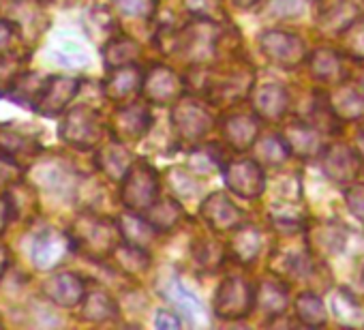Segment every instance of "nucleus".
I'll list each match as a JSON object with an SVG mask.
<instances>
[{
    "instance_id": "e433bc0d",
    "label": "nucleus",
    "mask_w": 364,
    "mask_h": 330,
    "mask_svg": "<svg viewBox=\"0 0 364 330\" xmlns=\"http://www.w3.org/2000/svg\"><path fill=\"white\" fill-rule=\"evenodd\" d=\"M294 307H296V317L304 326H323L326 319H328L323 300L317 294H313V292H302L296 298Z\"/></svg>"
},
{
    "instance_id": "2f4dec72",
    "label": "nucleus",
    "mask_w": 364,
    "mask_h": 330,
    "mask_svg": "<svg viewBox=\"0 0 364 330\" xmlns=\"http://www.w3.org/2000/svg\"><path fill=\"white\" fill-rule=\"evenodd\" d=\"M139 56V46L129 37H112L103 48V63L107 69L133 65Z\"/></svg>"
},
{
    "instance_id": "b1692460",
    "label": "nucleus",
    "mask_w": 364,
    "mask_h": 330,
    "mask_svg": "<svg viewBox=\"0 0 364 330\" xmlns=\"http://www.w3.org/2000/svg\"><path fill=\"white\" fill-rule=\"evenodd\" d=\"M97 165H99V170L109 181H122L127 176L129 168L133 165V156L124 148L122 142L114 139V142L105 144L103 148H99V152H97Z\"/></svg>"
},
{
    "instance_id": "a878e982",
    "label": "nucleus",
    "mask_w": 364,
    "mask_h": 330,
    "mask_svg": "<svg viewBox=\"0 0 364 330\" xmlns=\"http://www.w3.org/2000/svg\"><path fill=\"white\" fill-rule=\"evenodd\" d=\"M163 296L180 315H185L189 321H200L204 317V307H202L200 298L191 289H187L185 285H182V281H178L176 277L165 285Z\"/></svg>"
},
{
    "instance_id": "a19ab883",
    "label": "nucleus",
    "mask_w": 364,
    "mask_h": 330,
    "mask_svg": "<svg viewBox=\"0 0 364 330\" xmlns=\"http://www.w3.org/2000/svg\"><path fill=\"white\" fill-rule=\"evenodd\" d=\"M114 9L133 20H150L156 11L159 0H112Z\"/></svg>"
},
{
    "instance_id": "49530a36",
    "label": "nucleus",
    "mask_w": 364,
    "mask_h": 330,
    "mask_svg": "<svg viewBox=\"0 0 364 330\" xmlns=\"http://www.w3.org/2000/svg\"><path fill=\"white\" fill-rule=\"evenodd\" d=\"M306 0H272L268 5V16L274 18H294L304 11Z\"/></svg>"
},
{
    "instance_id": "3c124183",
    "label": "nucleus",
    "mask_w": 364,
    "mask_h": 330,
    "mask_svg": "<svg viewBox=\"0 0 364 330\" xmlns=\"http://www.w3.org/2000/svg\"><path fill=\"white\" fill-rule=\"evenodd\" d=\"M14 219V206L9 193H0V234L5 232L7 223Z\"/></svg>"
},
{
    "instance_id": "ea45409f",
    "label": "nucleus",
    "mask_w": 364,
    "mask_h": 330,
    "mask_svg": "<svg viewBox=\"0 0 364 330\" xmlns=\"http://www.w3.org/2000/svg\"><path fill=\"white\" fill-rule=\"evenodd\" d=\"M343 50L347 56L355 60H364V20L355 18L343 33H341Z\"/></svg>"
},
{
    "instance_id": "1a4fd4ad",
    "label": "nucleus",
    "mask_w": 364,
    "mask_h": 330,
    "mask_svg": "<svg viewBox=\"0 0 364 330\" xmlns=\"http://www.w3.org/2000/svg\"><path fill=\"white\" fill-rule=\"evenodd\" d=\"M223 181L232 193L242 200H255L266 189L262 163L255 159H232L223 165Z\"/></svg>"
},
{
    "instance_id": "37998d69",
    "label": "nucleus",
    "mask_w": 364,
    "mask_h": 330,
    "mask_svg": "<svg viewBox=\"0 0 364 330\" xmlns=\"http://www.w3.org/2000/svg\"><path fill=\"white\" fill-rule=\"evenodd\" d=\"M221 163V152L215 144H208V146H198L191 154V165L193 170L200 172V174H210L219 168Z\"/></svg>"
},
{
    "instance_id": "6e6552de",
    "label": "nucleus",
    "mask_w": 364,
    "mask_h": 330,
    "mask_svg": "<svg viewBox=\"0 0 364 330\" xmlns=\"http://www.w3.org/2000/svg\"><path fill=\"white\" fill-rule=\"evenodd\" d=\"M257 43L266 60L277 67L294 69L306 60V43L300 35L274 28V31H264Z\"/></svg>"
},
{
    "instance_id": "5fc2aeb1",
    "label": "nucleus",
    "mask_w": 364,
    "mask_h": 330,
    "mask_svg": "<svg viewBox=\"0 0 364 330\" xmlns=\"http://www.w3.org/2000/svg\"><path fill=\"white\" fill-rule=\"evenodd\" d=\"M232 3H234L236 7H240V9H251V7H255L257 3H262V0H232Z\"/></svg>"
},
{
    "instance_id": "4d7b16f0",
    "label": "nucleus",
    "mask_w": 364,
    "mask_h": 330,
    "mask_svg": "<svg viewBox=\"0 0 364 330\" xmlns=\"http://www.w3.org/2000/svg\"><path fill=\"white\" fill-rule=\"evenodd\" d=\"M355 86L364 92V69H362V71H360V75L355 78Z\"/></svg>"
},
{
    "instance_id": "f3484780",
    "label": "nucleus",
    "mask_w": 364,
    "mask_h": 330,
    "mask_svg": "<svg viewBox=\"0 0 364 330\" xmlns=\"http://www.w3.org/2000/svg\"><path fill=\"white\" fill-rule=\"evenodd\" d=\"M251 103H253V112L262 120L279 122L289 110V92L285 90V86L268 82L251 92Z\"/></svg>"
},
{
    "instance_id": "4468645a",
    "label": "nucleus",
    "mask_w": 364,
    "mask_h": 330,
    "mask_svg": "<svg viewBox=\"0 0 364 330\" xmlns=\"http://www.w3.org/2000/svg\"><path fill=\"white\" fill-rule=\"evenodd\" d=\"M259 127H262V118L253 112V114H230L223 118L221 124V133L225 144L234 150V152H245L251 150L259 137Z\"/></svg>"
},
{
    "instance_id": "72a5a7b5",
    "label": "nucleus",
    "mask_w": 364,
    "mask_h": 330,
    "mask_svg": "<svg viewBox=\"0 0 364 330\" xmlns=\"http://www.w3.org/2000/svg\"><path fill=\"white\" fill-rule=\"evenodd\" d=\"M330 311L345 326H362L364 324V309H362V304L353 298V294H349L345 289H338V292L332 294Z\"/></svg>"
},
{
    "instance_id": "7ed1b4c3",
    "label": "nucleus",
    "mask_w": 364,
    "mask_h": 330,
    "mask_svg": "<svg viewBox=\"0 0 364 330\" xmlns=\"http://www.w3.org/2000/svg\"><path fill=\"white\" fill-rule=\"evenodd\" d=\"M171 127L180 142L198 146L215 127V116L204 101L182 97L171 105Z\"/></svg>"
},
{
    "instance_id": "8fccbe9b",
    "label": "nucleus",
    "mask_w": 364,
    "mask_h": 330,
    "mask_svg": "<svg viewBox=\"0 0 364 330\" xmlns=\"http://www.w3.org/2000/svg\"><path fill=\"white\" fill-rule=\"evenodd\" d=\"M154 326L161 330H178L180 328V317L169 311H156L154 315Z\"/></svg>"
},
{
    "instance_id": "c756f323",
    "label": "nucleus",
    "mask_w": 364,
    "mask_h": 330,
    "mask_svg": "<svg viewBox=\"0 0 364 330\" xmlns=\"http://www.w3.org/2000/svg\"><path fill=\"white\" fill-rule=\"evenodd\" d=\"M112 260L116 262V266L131 275V277H137V275H144L148 268H150V255L146 249L141 247H135L131 243H120L114 253H112Z\"/></svg>"
},
{
    "instance_id": "c9c22d12",
    "label": "nucleus",
    "mask_w": 364,
    "mask_h": 330,
    "mask_svg": "<svg viewBox=\"0 0 364 330\" xmlns=\"http://www.w3.org/2000/svg\"><path fill=\"white\" fill-rule=\"evenodd\" d=\"M253 148H255V159L262 165H272V168L285 163L287 156L291 154L287 144H285V139L281 137V133L279 135L270 133V135H264V137L259 135Z\"/></svg>"
},
{
    "instance_id": "6ab92c4d",
    "label": "nucleus",
    "mask_w": 364,
    "mask_h": 330,
    "mask_svg": "<svg viewBox=\"0 0 364 330\" xmlns=\"http://www.w3.org/2000/svg\"><path fill=\"white\" fill-rule=\"evenodd\" d=\"M43 294L48 300H52L58 307H77L84 296H86V287L80 275L75 272H58L54 277H50L43 283Z\"/></svg>"
},
{
    "instance_id": "dca6fc26",
    "label": "nucleus",
    "mask_w": 364,
    "mask_h": 330,
    "mask_svg": "<svg viewBox=\"0 0 364 330\" xmlns=\"http://www.w3.org/2000/svg\"><path fill=\"white\" fill-rule=\"evenodd\" d=\"M281 137L285 139L289 152L294 156L300 159H313L319 156L323 150V142H321V133L313 122H304V120H294L289 124L283 127Z\"/></svg>"
},
{
    "instance_id": "473e14b6",
    "label": "nucleus",
    "mask_w": 364,
    "mask_h": 330,
    "mask_svg": "<svg viewBox=\"0 0 364 330\" xmlns=\"http://www.w3.org/2000/svg\"><path fill=\"white\" fill-rule=\"evenodd\" d=\"M82 317L88 321H109L118 317V304L107 292H90L82 300Z\"/></svg>"
},
{
    "instance_id": "79ce46f5",
    "label": "nucleus",
    "mask_w": 364,
    "mask_h": 330,
    "mask_svg": "<svg viewBox=\"0 0 364 330\" xmlns=\"http://www.w3.org/2000/svg\"><path fill=\"white\" fill-rule=\"evenodd\" d=\"M355 18H358V9L351 3H345V0H343V3H336L332 9H328L323 22H326V28L341 35Z\"/></svg>"
},
{
    "instance_id": "c03bdc74",
    "label": "nucleus",
    "mask_w": 364,
    "mask_h": 330,
    "mask_svg": "<svg viewBox=\"0 0 364 330\" xmlns=\"http://www.w3.org/2000/svg\"><path fill=\"white\" fill-rule=\"evenodd\" d=\"M54 60L63 67H84L88 63V56L84 52V48H80L73 41H65L58 50H54Z\"/></svg>"
},
{
    "instance_id": "9b49d317",
    "label": "nucleus",
    "mask_w": 364,
    "mask_h": 330,
    "mask_svg": "<svg viewBox=\"0 0 364 330\" xmlns=\"http://www.w3.org/2000/svg\"><path fill=\"white\" fill-rule=\"evenodd\" d=\"M319 163L323 174L338 185H351L358 181V176L362 174L364 161L358 154V150L345 146V144H330L323 146L321 154H319Z\"/></svg>"
},
{
    "instance_id": "393cba45",
    "label": "nucleus",
    "mask_w": 364,
    "mask_h": 330,
    "mask_svg": "<svg viewBox=\"0 0 364 330\" xmlns=\"http://www.w3.org/2000/svg\"><path fill=\"white\" fill-rule=\"evenodd\" d=\"M262 245H264V238H262V232L255 225H238L234 230L230 251H232V255H234V260L238 264L249 266L259 257Z\"/></svg>"
},
{
    "instance_id": "4c0bfd02",
    "label": "nucleus",
    "mask_w": 364,
    "mask_h": 330,
    "mask_svg": "<svg viewBox=\"0 0 364 330\" xmlns=\"http://www.w3.org/2000/svg\"><path fill=\"white\" fill-rule=\"evenodd\" d=\"M167 183H169V189L176 198H196L202 189V185L198 183V179L185 170V168H171L167 170Z\"/></svg>"
},
{
    "instance_id": "a18cd8bd",
    "label": "nucleus",
    "mask_w": 364,
    "mask_h": 330,
    "mask_svg": "<svg viewBox=\"0 0 364 330\" xmlns=\"http://www.w3.org/2000/svg\"><path fill=\"white\" fill-rule=\"evenodd\" d=\"M343 198H345V204L351 211V215L364 223V183H351L345 189Z\"/></svg>"
},
{
    "instance_id": "aec40b11",
    "label": "nucleus",
    "mask_w": 364,
    "mask_h": 330,
    "mask_svg": "<svg viewBox=\"0 0 364 330\" xmlns=\"http://www.w3.org/2000/svg\"><path fill=\"white\" fill-rule=\"evenodd\" d=\"M326 99L332 114L338 120H347V122L364 120V92L358 86L336 84V88L330 95H326Z\"/></svg>"
},
{
    "instance_id": "f03ea898",
    "label": "nucleus",
    "mask_w": 364,
    "mask_h": 330,
    "mask_svg": "<svg viewBox=\"0 0 364 330\" xmlns=\"http://www.w3.org/2000/svg\"><path fill=\"white\" fill-rule=\"evenodd\" d=\"M69 236L73 240V249H80L82 253L95 260L112 257L114 249L122 243L118 221H112L92 213L82 215L75 223L73 234Z\"/></svg>"
},
{
    "instance_id": "4be33fe9",
    "label": "nucleus",
    "mask_w": 364,
    "mask_h": 330,
    "mask_svg": "<svg viewBox=\"0 0 364 330\" xmlns=\"http://www.w3.org/2000/svg\"><path fill=\"white\" fill-rule=\"evenodd\" d=\"M255 307L270 317H279L289 307V289L279 277H266L255 289Z\"/></svg>"
},
{
    "instance_id": "f704fd0d",
    "label": "nucleus",
    "mask_w": 364,
    "mask_h": 330,
    "mask_svg": "<svg viewBox=\"0 0 364 330\" xmlns=\"http://www.w3.org/2000/svg\"><path fill=\"white\" fill-rule=\"evenodd\" d=\"M37 150H39V144L31 135H26V133H22V131L14 129L9 124H0V152H3V154L18 161L20 154L31 156Z\"/></svg>"
},
{
    "instance_id": "09e8293b",
    "label": "nucleus",
    "mask_w": 364,
    "mask_h": 330,
    "mask_svg": "<svg viewBox=\"0 0 364 330\" xmlns=\"http://www.w3.org/2000/svg\"><path fill=\"white\" fill-rule=\"evenodd\" d=\"M20 33V26L11 20H0V54H5L11 43H14V37Z\"/></svg>"
},
{
    "instance_id": "603ef678",
    "label": "nucleus",
    "mask_w": 364,
    "mask_h": 330,
    "mask_svg": "<svg viewBox=\"0 0 364 330\" xmlns=\"http://www.w3.org/2000/svg\"><path fill=\"white\" fill-rule=\"evenodd\" d=\"M353 287H355V292H362L364 294V262L358 268V272L353 275Z\"/></svg>"
},
{
    "instance_id": "5701e85b",
    "label": "nucleus",
    "mask_w": 364,
    "mask_h": 330,
    "mask_svg": "<svg viewBox=\"0 0 364 330\" xmlns=\"http://www.w3.org/2000/svg\"><path fill=\"white\" fill-rule=\"evenodd\" d=\"M309 69L311 75L326 84V86H336L345 80V65L343 56L330 48H319L309 56Z\"/></svg>"
},
{
    "instance_id": "bb28decb",
    "label": "nucleus",
    "mask_w": 364,
    "mask_h": 330,
    "mask_svg": "<svg viewBox=\"0 0 364 330\" xmlns=\"http://www.w3.org/2000/svg\"><path fill=\"white\" fill-rule=\"evenodd\" d=\"M118 228H120L124 243H131L141 249H148L159 234L156 228L146 217H139V213H133V211L118 217Z\"/></svg>"
},
{
    "instance_id": "f8f14e48",
    "label": "nucleus",
    "mask_w": 364,
    "mask_h": 330,
    "mask_svg": "<svg viewBox=\"0 0 364 330\" xmlns=\"http://www.w3.org/2000/svg\"><path fill=\"white\" fill-rule=\"evenodd\" d=\"M150 124H152V114L146 107V103H129L114 112L112 133L114 139L122 144H135L148 133Z\"/></svg>"
},
{
    "instance_id": "13d9d810",
    "label": "nucleus",
    "mask_w": 364,
    "mask_h": 330,
    "mask_svg": "<svg viewBox=\"0 0 364 330\" xmlns=\"http://www.w3.org/2000/svg\"><path fill=\"white\" fill-rule=\"evenodd\" d=\"M0 326H3V324H0Z\"/></svg>"
},
{
    "instance_id": "de8ad7c7",
    "label": "nucleus",
    "mask_w": 364,
    "mask_h": 330,
    "mask_svg": "<svg viewBox=\"0 0 364 330\" xmlns=\"http://www.w3.org/2000/svg\"><path fill=\"white\" fill-rule=\"evenodd\" d=\"M22 174L20 163L0 152V185H14Z\"/></svg>"
},
{
    "instance_id": "6e6d98bb",
    "label": "nucleus",
    "mask_w": 364,
    "mask_h": 330,
    "mask_svg": "<svg viewBox=\"0 0 364 330\" xmlns=\"http://www.w3.org/2000/svg\"><path fill=\"white\" fill-rule=\"evenodd\" d=\"M7 262H9V255H7V251L3 247H0V277H3V272L7 268Z\"/></svg>"
},
{
    "instance_id": "ddd939ff",
    "label": "nucleus",
    "mask_w": 364,
    "mask_h": 330,
    "mask_svg": "<svg viewBox=\"0 0 364 330\" xmlns=\"http://www.w3.org/2000/svg\"><path fill=\"white\" fill-rule=\"evenodd\" d=\"M204 221L208 223V228L213 232H234L238 225H242L245 221V213L230 200L228 193L223 191H215L210 193L204 202H202V208H200Z\"/></svg>"
},
{
    "instance_id": "0eeeda50",
    "label": "nucleus",
    "mask_w": 364,
    "mask_h": 330,
    "mask_svg": "<svg viewBox=\"0 0 364 330\" xmlns=\"http://www.w3.org/2000/svg\"><path fill=\"white\" fill-rule=\"evenodd\" d=\"M255 309V289L242 277H228L215 294V315L228 321L242 319Z\"/></svg>"
},
{
    "instance_id": "412c9836",
    "label": "nucleus",
    "mask_w": 364,
    "mask_h": 330,
    "mask_svg": "<svg viewBox=\"0 0 364 330\" xmlns=\"http://www.w3.org/2000/svg\"><path fill=\"white\" fill-rule=\"evenodd\" d=\"M141 82H144V73L135 65H124V67L112 69L109 78L103 84V92L107 99L120 103V101L131 99L137 90H141Z\"/></svg>"
},
{
    "instance_id": "cd10ccee",
    "label": "nucleus",
    "mask_w": 364,
    "mask_h": 330,
    "mask_svg": "<svg viewBox=\"0 0 364 330\" xmlns=\"http://www.w3.org/2000/svg\"><path fill=\"white\" fill-rule=\"evenodd\" d=\"M48 78H43L39 73H22V75H18L9 86V99H14L20 105H26L31 110H37V105H39V101L43 97Z\"/></svg>"
},
{
    "instance_id": "2eb2a0df",
    "label": "nucleus",
    "mask_w": 364,
    "mask_h": 330,
    "mask_svg": "<svg viewBox=\"0 0 364 330\" xmlns=\"http://www.w3.org/2000/svg\"><path fill=\"white\" fill-rule=\"evenodd\" d=\"M71 251H73L71 236L54 228H48L33 245V262L41 270H52L58 264H63Z\"/></svg>"
},
{
    "instance_id": "f257e3e1",
    "label": "nucleus",
    "mask_w": 364,
    "mask_h": 330,
    "mask_svg": "<svg viewBox=\"0 0 364 330\" xmlns=\"http://www.w3.org/2000/svg\"><path fill=\"white\" fill-rule=\"evenodd\" d=\"M221 39L223 28L217 22L208 18H198L178 31H171L169 52L191 65H204L217 56Z\"/></svg>"
},
{
    "instance_id": "39448f33",
    "label": "nucleus",
    "mask_w": 364,
    "mask_h": 330,
    "mask_svg": "<svg viewBox=\"0 0 364 330\" xmlns=\"http://www.w3.org/2000/svg\"><path fill=\"white\" fill-rule=\"evenodd\" d=\"M253 69L236 63L228 71H208L204 80V92L217 103H236L245 97H251L253 92Z\"/></svg>"
},
{
    "instance_id": "58836bf2",
    "label": "nucleus",
    "mask_w": 364,
    "mask_h": 330,
    "mask_svg": "<svg viewBox=\"0 0 364 330\" xmlns=\"http://www.w3.org/2000/svg\"><path fill=\"white\" fill-rule=\"evenodd\" d=\"M225 247L217 240H208V238H200L196 243V249H193V257L200 266L208 268V270H215L223 264V257H225Z\"/></svg>"
},
{
    "instance_id": "20e7f679",
    "label": "nucleus",
    "mask_w": 364,
    "mask_h": 330,
    "mask_svg": "<svg viewBox=\"0 0 364 330\" xmlns=\"http://www.w3.org/2000/svg\"><path fill=\"white\" fill-rule=\"evenodd\" d=\"M120 200L133 213H146L159 200V174L148 161H133L122 179Z\"/></svg>"
},
{
    "instance_id": "a211bd4d",
    "label": "nucleus",
    "mask_w": 364,
    "mask_h": 330,
    "mask_svg": "<svg viewBox=\"0 0 364 330\" xmlns=\"http://www.w3.org/2000/svg\"><path fill=\"white\" fill-rule=\"evenodd\" d=\"M80 90V80L77 78H63V75H50L43 97L37 105L35 112L43 114V116H58L69 101L77 95Z\"/></svg>"
},
{
    "instance_id": "c85d7f7f",
    "label": "nucleus",
    "mask_w": 364,
    "mask_h": 330,
    "mask_svg": "<svg viewBox=\"0 0 364 330\" xmlns=\"http://www.w3.org/2000/svg\"><path fill=\"white\" fill-rule=\"evenodd\" d=\"M144 217L156 228V232H173L180 228L182 221H185V211H182L178 200L165 198V200H156L144 213Z\"/></svg>"
},
{
    "instance_id": "864d4df0",
    "label": "nucleus",
    "mask_w": 364,
    "mask_h": 330,
    "mask_svg": "<svg viewBox=\"0 0 364 330\" xmlns=\"http://www.w3.org/2000/svg\"><path fill=\"white\" fill-rule=\"evenodd\" d=\"M355 150H358V154H360L362 161H364V127L355 133Z\"/></svg>"
},
{
    "instance_id": "9d476101",
    "label": "nucleus",
    "mask_w": 364,
    "mask_h": 330,
    "mask_svg": "<svg viewBox=\"0 0 364 330\" xmlns=\"http://www.w3.org/2000/svg\"><path fill=\"white\" fill-rule=\"evenodd\" d=\"M141 95L148 103L167 107L185 97V82H182V78L173 69L165 65H152L144 73Z\"/></svg>"
},
{
    "instance_id": "423d86ee",
    "label": "nucleus",
    "mask_w": 364,
    "mask_h": 330,
    "mask_svg": "<svg viewBox=\"0 0 364 330\" xmlns=\"http://www.w3.org/2000/svg\"><path fill=\"white\" fill-rule=\"evenodd\" d=\"M103 131H105V124L99 112L86 105L69 110L60 124V137L77 150L97 148L103 139Z\"/></svg>"
},
{
    "instance_id": "7c9ffc66",
    "label": "nucleus",
    "mask_w": 364,
    "mask_h": 330,
    "mask_svg": "<svg viewBox=\"0 0 364 330\" xmlns=\"http://www.w3.org/2000/svg\"><path fill=\"white\" fill-rule=\"evenodd\" d=\"M35 179L48 191H69L73 187V172L65 163H56V161L37 165Z\"/></svg>"
}]
</instances>
